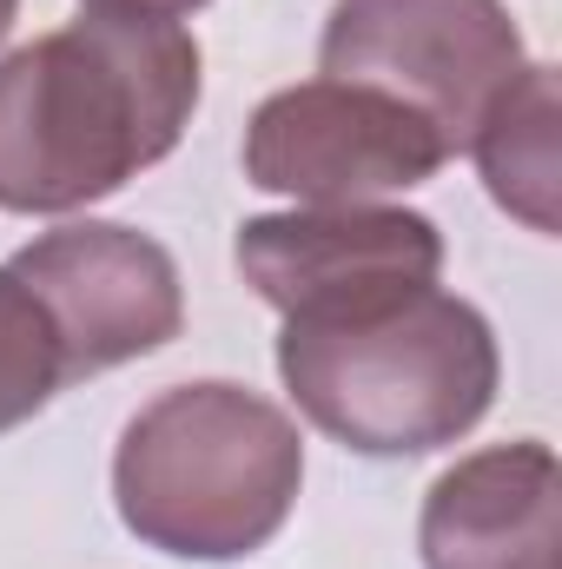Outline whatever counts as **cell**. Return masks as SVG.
I'll use <instances>...</instances> for the list:
<instances>
[{"mask_svg": "<svg viewBox=\"0 0 562 569\" xmlns=\"http://www.w3.org/2000/svg\"><path fill=\"white\" fill-rule=\"evenodd\" d=\"M205 53L179 20L80 13L0 60V212L113 199L185 140Z\"/></svg>", "mask_w": 562, "mask_h": 569, "instance_id": "6da1fadb", "label": "cell"}, {"mask_svg": "<svg viewBox=\"0 0 562 569\" xmlns=\"http://www.w3.org/2000/svg\"><path fill=\"white\" fill-rule=\"evenodd\" d=\"M279 378L291 405L358 457H430L490 418L503 351L456 291H404L364 311L284 318Z\"/></svg>", "mask_w": 562, "mask_h": 569, "instance_id": "7a4b0ae2", "label": "cell"}, {"mask_svg": "<svg viewBox=\"0 0 562 569\" xmlns=\"http://www.w3.org/2000/svg\"><path fill=\"white\" fill-rule=\"evenodd\" d=\"M304 490V437L252 385L192 378L145 398L113 443V510L145 550L239 563L284 530Z\"/></svg>", "mask_w": 562, "mask_h": 569, "instance_id": "3957f363", "label": "cell"}, {"mask_svg": "<svg viewBox=\"0 0 562 569\" xmlns=\"http://www.w3.org/2000/svg\"><path fill=\"white\" fill-rule=\"evenodd\" d=\"M523 60V27L503 0H338L318 33V67L331 80L418 107L450 152L470 146Z\"/></svg>", "mask_w": 562, "mask_h": 569, "instance_id": "277c9868", "label": "cell"}, {"mask_svg": "<svg viewBox=\"0 0 562 569\" xmlns=\"http://www.w3.org/2000/svg\"><path fill=\"white\" fill-rule=\"evenodd\" d=\"M450 159V140L418 107L331 73L259 100L239 146L245 179L291 206H378L436 179Z\"/></svg>", "mask_w": 562, "mask_h": 569, "instance_id": "5b68a950", "label": "cell"}, {"mask_svg": "<svg viewBox=\"0 0 562 569\" xmlns=\"http://www.w3.org/2000/svg\"><path fill=\"white\" fill-rule=\"evenodd\" d=\"M7 272L47 305L67 351V385L152 358L185 331V284L172 252L120 219L53 226L27 239L7 259Z\"/></svg>", "mask_w": 562, "mask_h": 569, "instance_id": "8992f818", "label": "cell"}, {"mask_svg": "<svg viewBox=\"0 0 562 569\" xmlns=\"http://www.w3.org/2000/svg\"><path fill=\"white\" fill-rule=\"evenodd\" d=\"M232 266L279 318H331L436 284L443 232L404 206H291L239 226Z\"/></svg>", "mask_w": 562, "mask_h": 569, "instance_id": "52a82bcc", "label": "cell"}, {"mask_svg": "<svg viewBox=\"0 0 562 569\" xmlns=\"http://www.w3.org/2000/svg\"><path fill=\"white\" fill-rule=\"evenodd\" d=\"M423 569H556L562 463L543 437L456 457L418 517Z\"/></svg>", "mask_w": 562, "mask_h": 569, "instance_id": "ba28073f", "label": "cell"}, {"mask_svg": "<svg viewBox=\"0 0 562 569\" xmlns=\"http://www.w3.org/2000/svg\"><path fill=\"white\" fill-rule=\"evenodd\" d=\"M463 152H476V172L490 186V199L556 239L562 226V80L550 60H523V73L490 100V113L476 120V133Z\"/></svg>", "mask_w": 562, "mask_h": 569, "instance_id": "9c48e42d", "label": "cell"}, {"mask_svg": "<svg viewBox=\"0 0 562 569\" xmlns=\"http://www.w3.org/2000/svg\"><path fill=\"white\" fill-rule=\"evenodd\" d=\"M67 385V351L47 305L0 266V437L40 418Z\"/></svg>", "mask_w": 562, "mask_h": 569, "instance_id": "30bf717a", "label": "cell"}, {"mask_svg": "<svg viewBox=\"0 0 562 569\" xmlns=\"http://www.w3.org/2000/svg\"><path fill=\"white\" fill-rule=\"evenodd\" d=\"M87 13H140V20H185L212 0H80Z\"/></svg>", "mask_w": 562, "mask_h": 569, "instance_id": "8fae6325", "label": "cell"}, {"mask_svg": "<svg viewBox=\"0 0 562 569\" xmlns=\"http://www.w3.org/2000/svg\"><path fill=\"white\" fill-rule=\"evenodd\" d=\"M13 20H20V0H0V40L13 33Z\"/></svg>", "mask_w": 562, "mask_h": 569, "instance_id": "7c38bea8", "label": "cell"}]
</instances>
